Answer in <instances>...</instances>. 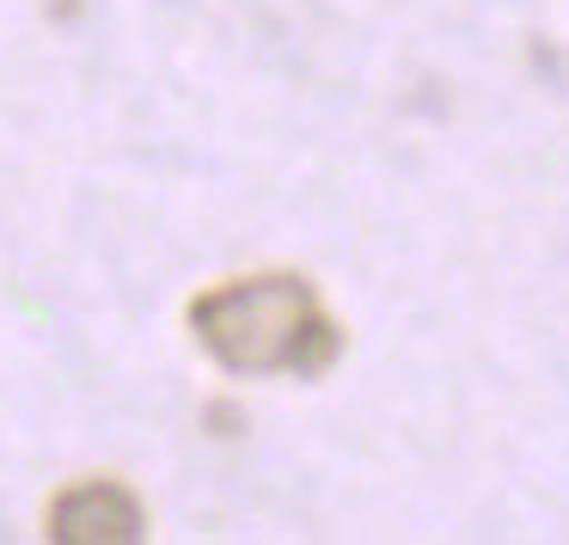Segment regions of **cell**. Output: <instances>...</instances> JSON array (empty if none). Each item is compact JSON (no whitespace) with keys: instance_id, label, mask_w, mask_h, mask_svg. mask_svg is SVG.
Instances as JSON below:
<instances>
[{"instance_id":"6da1fadb","label":"cell","mask_w":569,"mask_h":545,"mask_svg":"<svg viewBox=\"0 0 569 545\" xmlns=\"http://www.w3.org/2000/svg\"><path fill=\"white\" fill-rule=\"evenodd\" d=\"M190 331L227 374H325L337 361V325L325 319L312 283L251 276L190 300Z\"/></svg>"},{"instance_id":"7a4b0ae2","label":"cell","mask_w":569,"mask_h":545,"mask_svg":"<svg viewBox=\"0 0 569 545\" xmlns=\"http://www.w3.org/2000/svg\"><path fill=\"white\" fill-rule=\"evenodd\" d=\"M50 533L68 545H104V539H141V503L123 484H74L56 503Z\"/></svg>"}]
</instances>
